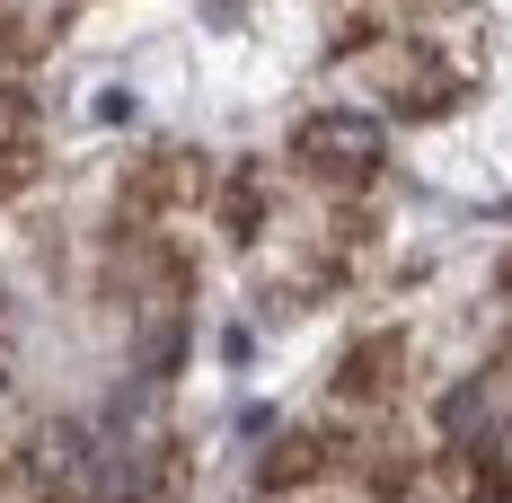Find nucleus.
Here are the masks:
<instances>
[{"instance_id": "nucleus-1", "label": "nucleus", "mask_w": 512, "mask_h": 503, "mask_svg": "<svg viewBox=\"0 0 512 503\" xmlns=\"http://www.w3.org/2000/svg\"><path fill=\"white\" fill-rule=\"evenodd\" d=\"M301 168L336 177V186L371 177V168H380V124H371V115H309L301 124Z\"/></svg>"}, {"instance_id": "nucleus-3", "label": "nucleus", "mask_w": 512, "mask_h": 503, "mask_svg": "<svg viewBox=\"0 0 512 503\" xmlns=\"http://www.w3.org/2000/svg\"><path fill=\"white\" fill-rule=\"evenodd\" d=\"M389 380H398V345H362V362L336 371V389H345V398H380Z\"/></svg>"}, {"instance_id": "nucleus-2", "label": "nucleus", "mask_w": 512, "mask_h": 503, "mask_svg": "<svg viewBox=\"0 0 512 503\" xmlns=\"http://www.w3.org/2000/svg\"><path fill=\"white\" fill-rule=\"evenodd\" d=\"M327 459H336V442H318V433H292V442H274V451H265V468H256V477H265L274 495H292V486H309Z\"/></svg>"}]
</instances>
